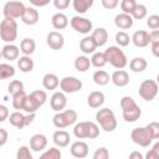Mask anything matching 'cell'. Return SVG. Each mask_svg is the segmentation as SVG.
<instances>
[{"label":"cell","mask_w":159,"mask_h":159,"mask_svg":"<svg viewBox=\"0 0 159 159\" xmlns=\"http://www.w3.org/2000/svg\"><path fill=\"white\" fill-rule=\"evenodd\" d=\"M147 14H148L147 6L144 4H137V6L134 7L130 15L134 20H143L144 17H147Z\"/></svg>","instance_id":"36"},{"label":"cell","mask_w":159,"mask_h":159,"mask_svg":"<svg viewBox=\"0 0 159 159\" xmlns=\"http://www.w3.org/2000/svg\"><path fill=\"white\" fill-rule=\"evenodd\" d=\"M7 137H9L7 130L5 128H0V147L5 145V143L7 142Z\"/></svg>","instance_id":"51"},{"label":"cell","mask_w":159,"mask_h":159,"mask_svg":"<svg viewBox=\"0 0 159 159\" xmlns=\"http://www.w3.org/2000/svg\"><path fill=\"white\" fill-rule=\"evenodd\" d=\"M92 80H93V82H94L96 84H98V86H106V84L109 83L111 77H109V75H108L106 71H103V70H97V71L93 73Z\"/></svg>","instance_id":"32"},{"label":"cell","mask_w":159,"mask_h":159,"mask_svg":"<svg viewBox=\"0 0 159 159\" xmlns=\"http://www.w3.org/2000/svg\"><path fill=\"white\" fill-rule=\"evenodd\" d=\"M7 91H9V93H10L11 96H14V94H16V93L24 91V83H22L20 80H14V81H11V82L9 83Z\"/></svg>","instance_id":"41"},{"label":"cell","mask_w":159,"mask_h":159,"mask_svg":"<svg viewBox=\"0 0 159 159\" xmlns=\"http://www.w3.org/2000/svg\"><path fill=\"white\" fill-rule=\"evenodd\" d=\"M91 63L92 66H94L96 68H102L106 66L107 62V58H106V55L104 52H94L91 57Z\"/></svg>","instance_id":"35"},{"label":"cell","mask_w":159,"mask_h":159,"mask_svg":"<svg viewBox=\"0 0 159 159\" xmlns=\"http://www.w3.org/2000/svg\"><path fill=\"white\" fill-rule=\"evenodd\" d=\"M108 157H109V152L104 147L96 149V152L93 153V159H107Z\"/></svg>","instance_id":"46"},{"label":"cell","mask_w":159,"mask_h":159,"mask_svg":"<svg viewBox=\"0 0 159 159\" xmlns=\"http://www.w3.org/2000/svg\"><path fill=\"white\" fill-rule=\"evenodd\" d=\"M130 138L133 140V143L140 145V147H149L153 142V134L152 130L149 129L148 125L145 127H137L132 130L130 133Z\"/></svg>","instance_id":"7"},{"label":"cell","mask_w":159,"mask_h":159,"mask_svg":"<svg viewBox=\"0 0 159 159\" xmlns=\"http://www.w3.org/2000/svg\"><path fill=\"white\" fill-rule=\"evenodd\" d=\"M39 108H40V104L36 102V99H35L31 94H27L22 109H24L26 113H36V111H37Z\"/></svg>","instance_id":"34"},{"label":"cell","mask_w":159,"mask_h":159,"mask_svg":"<svg viewBox=\"0 0 159 159\" xmlns=\"http://www.w3.org/2000/svg\"><path fill=\"white\" fill-rule=\"evenodd\" d=\"M0 76L1 80H7L15 76V68L9 63H0Z\"/></svg>","instance_id":"37"},{"label":"cell","mask_w":159,"mask_h":159,"mask_svg":"<svg viewBox=\"0 0 159 159\" xmlns=\"http://www.w3.org/2000/svg\"><path fill=\"white\" fill-rule=\"evenodd\" d=\"M26 97H27V94L25 93V91H21V92H19V93L14 94V96H12V107H14L15 109H22Z\"/></svg>","instance_id":"38"},{"label":"cell","mask_w":159,"mask_h":159,"mask_svg":"<svg viewBox=\"0 0 159 159\" xmlns=\"http://www.w3.org/2000/svg\"><path fill=\"white\" fill-rule=\"evenodd\" d=\"M46 42L51 50H61L65 45V39L61 32L58 31H51L47 34Z\"/></svg>","instance_id":"14"},{"label":"cell","mask_w":159,"mask_h":159,"mask_svg":"<svg viewBox=\"0 0 159 159\" xmlns=\"http://www.w3.org/2000/svg\"><path fill=\"white\" fill-rule=\"evenodd\" d=\"M97 43L93 40L92 36H86L81 40L80 42V50L84 53V55H89V53H94L96 48H97Z\"/></svg>","instance_id":"24"},{"label":"cell","mask_w":159,"mask_h":159,"mask_svg":"<svg viewBox=\"0 0 159 159\" xmlns=\"http://www.w3.org/2000/svg\"><path fill=\"white\" fill-rule=\"evenodd\" d=\"M25 10H26V6L24 5V2L11 0L4 5L2 14H4V17H9V19H19L20 17L21 19Z\"/></svg>","instance_id":"9"},{"label":"cell","mask_w":159,"mask_h":159,"mask_svg":"<svg viewBox=\"0 0 159 159\" xmlns=\"http://www.w3.org/2000/svg\"><path fill=\"white\" fill-rule=\"evenodd\" d=\"M82 81L75 76H66L60 81V88L65 93H75L82 88Z\"/></svg>","instance_id":"12"},{"label":"cell","mask_w":159,"mask_h":159,"mask_svg":"<svg viewBox=\"0 0 159 159\" xmlns=\"http://www.w3.org/2000/svg\"><path fill=\"white\" fill-rule=\"evenodd\" d=\"M145 158H147V159H158V155L154 153V150H153V149H150V150L145 154Z\"/></svg>","instance_id":"56"},{"label":"cell","mask_w":159,"mask_h":159,"mask_svg":"<svg viewBox=\"0 0 159 159\" xmlns=\"http://www.w3.org/2000/svg\"><path fill=\"white\" fill-rule=\"evenodd\" d=\"M36 113H27V114H22L21 112L16 111L14 113H11L9 116V122L11 125L16 127L17 129H22L25 127H27L29 124H31L35 119Z\"/></svg>","instance_id":"10"},{"label":"cell","mask_w":159,"mask_h":159,"mask_svg":"<svg viewBox=\"0 0 159 159\" xmlns=\"http://www.w3.org/2000/svg\"><path fill=\"white\" fill-rule=\"evenodd\" d=\"M9 117V109L6 106L1 104L0 106V122H5Z\"/></svg>","instance_id":"50"},{"label":"cell","mask_w":159,"mask_h":159,"mask_svg":"<svg viewBox=\"0 0 159 159\" xmlns=\"http://www.w3.org/2000/svg\"><path fill=\"white\" fill-rule=\"evenodd\" d=\"M52 2H53V6L57 10H65L70 6L71 0H52Z\"/></svg>","instance_id":"47"},{"label":"cell","mask_w":159,"mask_h":159,"mask_svg":"<svg viewBox=\"0 0 159 159\" xmlns=\"http://www.w3.org/2000/svg\"><path fill=\"white\" fill-rule=\"evenodd\" d=\"M152 42H159V29L158 30H153L150 32V43Z\"/></svg>","instance_id":"53"},{"label":"cell","mask_w":159,"mask_h":159,"mask_svg":"<svg viewBox=\"0 0 159 159\" xmlns=\"http://www.w3.org/2000/svg\"><path fill=\"white\" fill-rule=\"evenodd\" d=\"M152 149L154 150V153L158 155V159H159V140H158V142H157V143L153 145V148H152Z\"/></svg>","instance_id":"57"},{"label":"cell","mask_w":159,"mask_h":159,"mask_svg":"<svg viewBox=\"0 0 159 159\" xmlns=\"http://www.w3.org/2000/svg\"><path fill=\"white\" fill-rule=\"evenodd\" d=\"M70 152L71 154L75 157V158H86L88 155V144L83 140H77V142H73L71 144V148H70Z\"/></svg>","instance_id":"15"},{"label":"cell","mask_w":159,"mask_h":159,"mask_svg":"<svg viewBox=\"0 0 159 159\" xmlns=\"http://www.w3.org/2000/svg\"><path fill=\"white\" fill-rule=\"evenodd\" d=\"M129 41H130L129 35H128L125 31H118V32L116 34V42H117V45H118L119 47H125V46H128V45H129Z\"/></svg>","instance_id":"40"},{"label":"cell","mask_w":159,"mask_h":159,"mask_svg":"<svg viewBox=\"0 0 159 159\" xmlns=\"http://www.w3.org/2000/svg\"><path fill=\"white\" fill-rule=\"evenodd\" d=\"M104 55H106V58H107V62L109 65H112L114 68L117 70H123L127 63H128V60H127V56L125 53L120 50L119 46H109L106 51H104Z\"/></svg>","instance_id":"2"},{"label":"cell","mask_w":159,"mask_h":159,"mask_svg":"<svg viewBox=\"0 0 159 159\" xmlns=\"http://www.w3.org/2000/svg\"><path fill=\"white\" fill-rule=\"evenodd\" d=\"M111 81L117 87H125L129 83V75L124 70H117V71H114L112 73Z\"/></svg>","instance_id":"20"},{"label":"cell","mask_w":159,"mask_h":159,"mask_svg":"<svg viewBox=\"0 0 159 159\" xmlns=\"http://www.w3.org/2000/svg\"><path fill=\"white\" fill-rule=\"evenodd\" d=\"M77 119H78V114L75 109H65L61 112H56V114L52 118V123L56 128L63 129L75 124Z\"/></svg>","instance_id":"5"},{"label":"cell","mask_w":159,"mask_h":159,"mask_svg":"<svg viewBox=\"0 0 159 159\" xmlns=\"http://www.w3.org/2000/svg\"><path fill=\"white\" fill-rule=\"evenodd\" d=\"M42 86L45 89L55 91L60 86V80L55 73H46L42 77Z\"/></svg>","instance_id":"25"},{"label":"cell","mask_w":159,"mask_h":159,"mask_svg":"<svg viewBox=\"0 0 159 159\" xmlns=\"http://www.w3.org/2000/svg\"><path fill=\"white\" fill-rule=\"evenodd\" d=\"M39 19H40V15H39V11L35 9V7H26L21 20L25 25H35L39 22Z\"/></svg>","instance_id":"23"},{"label":"cell","mask_w":159,"mask_h":159,"mask_svg":"<svg viewBox=\"0 0 159 159\" xmlns=\"http://www.w3.org/2000/svg\"><path fill=\"white\" fill-rule=\"evenodd\" d=\"M70 134L66 132V130H63V129H58V130H56L53 134H52V140H53V143L57 145V147H60V148H65V147H67L68 144H70Z\"/></svg>","instance_id":"22"},{"label":"cell","mask_w":159,"mask_h":159,"mask_svg":"<svg viewBox=\"0 0 159 159\" xmlns=\"http://www.w3.org/2000/svg\"><path fill=\"white\" fill-rule=\"evenodd\" d=\"M0 36L6 43H12L17 37V24L15 19L5 17L0 24Z\"/></svg>","instance_id":"6"},{"label":"cell","mask_w":159,"mask_h":159,"mask_svg":"<svg viewBox=\"0 0 159 159\" xmlns=\"http://www.w3.org/2000/svg\"><path fill=\"white\" fill-rule=\"evenodd\" d=\"M120 108H122V116L125 122L133 123L137 122L142 116L140 107L135 103V101L130 96H124L120 99Z\"/></svg>","instance_id":"1"},{"label":"cell","mask_w":159,"mask_h":159,"mask_svg":"<svg viewBox=\"0 0 159 159\" xmlns=\"http://www.w3.org/2000/svg\"><path fill=\"white\" fill-rule=\"evenodd\" d=\"M91 36L93 37V40L96 41V43H97L98 47L104 46L106 42H107V40H108V32H107V30L104 27H97V29H94L92 31V35Z\"/></svg>","instance_id":"26"},{"label":"cell","mask_w":159,"mask_h":159,"mask_svg":"<svg viewBox=\"0 0 159 159\" xmlns=\"http://www.w3.org/2000/svg\"><path fill=\"white\" fill-rule=\"evenodd\" d=\"M70 25L71 27L80 32V34H83V35H87L89 34L91 31H93V24L89 19L87 17H82V16H73L71 20H70Z\"/></svg>","instance_id":"11"},{"label":"cell","mask_w":159,"mask_h":159,"mask_svg":"<svg viewBox=\"0 0 159 159\" xmlns=\"http://www.w3.org/2000/svg\"><path fill=\"white\" fill-rule=\"evenodd\" d=\"M30 94L36 99V102L40 104V107H42V106L46 103V101H47V94H46V92H45V91H42V89L32 91Z\"/></svg>","instance_id":"42"},{"label":"cell","mask_w":159,"mask_h":159,"mask_svg":"<svg viewBox=\"0 0 159 159\" xmlns=\"http://www.w3.org/2000/svg\"><path fill=\"white\" fill-rule=\"evenodd\" d=\"M158 92H159V86H158V82H155L154 80H144L140 83L138 89L139 96L148 102L153 101L157 97Z\"/></svg>","instance_id":"8"},{"label":"cell","mask_w":159,"mask_h":159,"mask_svg":"<svg viewBox=\"0 0 159 159\" xmlns=\"http://www.w3.org/2000/svg\"><path fill=\"white\" fill-rule=\"evenodd\" d=\"M19 53H20V50L14 43H6L1 48V56H2L4 60H7V61L17 60L19 58Z\"/></svg>","instance_id":"19"},{"label":"cell","mask_w":159,"mask_h":159,"mask_svg":"<svg viewBox=\"0 0 159 159\" xmlns=\"http://www.w3.org/2000/svg\"><path fill=\"white\" fill-rule=\"evenodd\" d=\"M92 66L91 60L87 56H78L75 60V68L78 72H86L89 70V67Z\"/></svg>","instance_id":"33"},{"label":"cell","mask_w":159,"mask_h":159,"mask_svg":"<svg viewBox=\"0 0 159 159\" xmlns=\"http://www.w3.org/2000/svg\"><path fill=\"white\" fill-rule=\"evenodd\" d=\"M104 93L101 92V91H93L88 94L87 97V104L91 107V108H101L104 103Z\"/></svg>","instance_id":"21"},{"label":"cell","mask_w":159,"mask_h":159,"mask_svg":"<svg viewBox=\"0 0 159 159\" xmlns=\"http://www.w3.org/2000/svg\"><path fill=\"white\" fill-rule=\"evenodd\" d=\"M157 82H158V84H159V73H158V76H157Z\"/></svg>","instance_id":"58"},{"label":"cell","mask_w":159,"mask_h":159,"mask_svg":"<svg viewBox=\"0 0 159 159\" xmlns=\"http://www.w3.org/2000/svg\"><path fill=\"white\" fill-rule=\"evenodd\" d=\"M94 0H72V5L76 12L78 14H86L92 6Z\"/></svg>","instance_id":"30"},{"label":"cell","mask_w":159,"mask_h":159,"mask_svg":"<svg viewBox=\"0 0 159 159\" xmlns=\"http://www.w3.org/2000/svg\"><path fill=\"white\" fill-rule=\"evenodd\" d=\"M73 134L78 139H94L99 135V127L93 122H80L75 125Z\"/></svg>","instance_id":"4"},{"label":"cell","mask_w":159,"mask_h":159,"mask_svg":"<svg viewBox=\"0 0 159 159\" xmlns=\"http://www.w3.org/2000/svg\"><path fill=\"white\" fill-rule=\"evenodd\" d=\"M149 129L152 130L153 138L154 139H159V122H152L148 124Z\"/></svg>","instance_id":"49"},{"label":"cell","mask_w":159,"mask_h":159,"mask_svg":"<svg viewBox=\"0 0 159 159\" xmlns=\"http://www.w3.org/2000/svg\"><path fill=\"white\" fill-rule=\"evenodd\" d=\"M50 106L55 112H61L67 106V98L63 91L55 92L50 98Z\"/></svg>","instance_id":"13"},{"label":"cell","mask_w":159,"mask_h":159,"mask_svg":"<svg viewBox=\"0 0 159 159\" xmlns=\"http://www.w3.org/2000/svg\"><path fill=\"white\" fill-rule=\"evenodd\" d=\"M47 147V137L43 134H34L30 138V148L34 152H42Z\"/></svg>","instance_id":"17"},{"label":"cell","mask_w":159,"mask_h":159,"mask_svg":"<svg viewBox=\"0 0 159 159\" xmlns=\"http://www.w3.org/2000/svg\"><path fill=\"white\" fill-rule=\"evenodd\" d=\"M129 158H130V159H143L144 157H143V154H140L139 152H132V153L129 154Z\"/></svg>","instance_id":"55"},{"label":"cell","mask_w":159,"mask_h":159,"mask_svg":"<svg viewBox=\"0 0 159 159\" xmlns=\"http://www.w3.org/2000/svg\"><path fill=\"white\" fill-rule=\"evenodd\" d=\"M147 25H148V27L152 29V30H158V29H159V15L153 14V15L148 16V19H147Z\"/></svg>","instance_id":"45"},{"label":"cell","mask_w":159,"mask_h":159,"mask_svg":"<svg viewBox=\"0 0 159 159\" xmlns=\"http://www.w3.org/2000/svg\"><path fill=\"white\" fill-rule=\"evenodd\" d=\"M17 67L20 68L21 72L24 73H29L34 70V60L27 56V55H24L22 57L17 58Z\"/></svg>","instance_id":"29"},{"label":"cell","mask_w":159,"mask_h":159,"mask_svg":"<svg viewBox=\"0 0 159 159\" xmlns=\"http://www.w3.org/2000/svg\"><path fill=\"white\" fill-rule=\"evenodd\" d=\"M31 148L26 147V145H22L19 148L17 153H16V158L17 159H32V154L30 152Z\"/></svg>","instance_id":"44"},{"label":"cell","mask_w":159,"mask_h":159,"mask_svg":"<svg viewBox=\"0 0 159 159\" xmlns=\"http://www.w3.org/2000/svg\"><path fill=\"white\" fill-rule=\"evenodd\" d=\"M148 66V62L143 57H134L129 62V68L133 72H143Z\"/></svg>","instance_id":"31"},{"label":"cell","mask_w":159,"mask_h":159,"mask_svg":"<svg viewBox=\"0 0 159 159\" xmlns=\"http://www.w3.org/2000/svg\"><path fill=\"white\" fill-rule=\"evenodd\" d=\"M29 1H30V4H31V5H34V6L43 7V6L48 5L51 0H29Z\"/></svg>","instance_id":"52"},{"label":"cell","mask_w":159,"mask_h":159,"mask_svg":"<svg viewBox=\"0 0 159 159\" xmlns=\"http://www.w3.org/2000/svg\"><path fill=\"white\" fill-rule=\"evenodd\" d=\"M150 46H152V53L159 58V42H152Z\"/></svg>","instance_id":"54"},{"label":"cell","mask_w":159,"mask_h":159,"mask_svg":"<svg viewBox=\"0 0 159 159\" xmlns=\"http://www.w3.org/2000/svg\"><path fill=\"white\" fill-rule=\"evenodd\" d=\"M133 24H134V19L132 17L130 14L120 12L114 17V25L120 30H128L133 26Z\"/></svg>","instance_id":"16"},{"label":"cell","mask_w":159,"mask_h":159,"mask_svg":"<svg viewBox=\"0 0 159 159\" xmlns=\"http://www.w3.org/2000/svg\"><path fill=\"white\" fill-rule=\"evenodd\" d=\"M135 6H137V1L135 0H120V10H122V12L132 14V11L134 10Z\"/></svg>","instance_id":"43"},{"label":"cell","mask_w":159,"mask_h":159,"mask_svg":"<svg viewBox=\"0 0 159 159\" xmlns=\"http://www.w3.org/2000/svg\"><path fill=\"white\" fill-rule=\"evenodd\" d=\"M96 120L104 132H113L117 128L114 112L109 108H101L96 113Z\"/></svg>","instance_id":"3"},{"label":"cell","mask_w":159,"mask_h":159,"mask_svg":"<svg viewBox=\"0 0 159 159\" xmlns=\"http://www.w3.org/2000/svg\"><path fill=\"white\" fill-rule=\"evenodd\" d=\"M132 42L137 47H147L150 43V34L144 30L135 31L132 36Z\"/></svg>","instance_id":"18"},{"label":"cell","mask_w":159,"mask_h":159,"mask_svg":"<svg viewBox=\"0 0 159 159\" xmlns=\"http://www.w3.org/2000/svg\"><path fill=\"white\" fill-rule=\"evenodd\" d=\"M101 2H102V6H103L104 9H107V10H113V9H116V7L118 6L119 0H101Z\"/></svg>","instance_id":"48"},{"label":"cell","mask_w":159,"mask_h":159,"mask_svg":"<svg viewBox=\"0 0 159 159\" xmlns=\"http://www.w3.org/2000/svg\"><path fill=\"white\" fill-rule=\"evenodd\" d=\"M51 24H52L53 29L63 30L68 26V17L62 12H57L51 17Z\"/></svg>","instance_id":"27"},{"label":"cell","mask_w":159,"mask_h":159,"mask_svg":"<svg viewBox=\"0 0 159 159\" xmlns=\"http://www.w3.org/2000/svg\"><path fill=\"white\" fill-rule=\"evenodd\" d=\"M61 157H62V153H61V150H60L58 148H56V147H52V148L47 149L46 152H43V153L40 155L41 159H61Z\"/></svg>","instance_id":"39"},{"label":"cell","mask_w":159,"mask_h":159,"mask_svg":"<svg viewBox=\"0 0 159 159\" xmlns=\"http://www.w3.org/2000/svg\"><path fill=\"white\" fill-rule=\"evenodd\" d=\"M36 50V42L34 39L31 37H25L24 40H21L20 42V51L24 53V55H27V56H31Z\"/></svg>","instance_id":"28"}]
</instances>
